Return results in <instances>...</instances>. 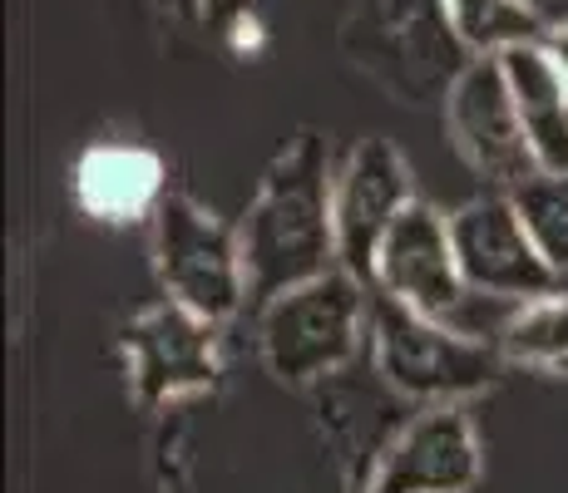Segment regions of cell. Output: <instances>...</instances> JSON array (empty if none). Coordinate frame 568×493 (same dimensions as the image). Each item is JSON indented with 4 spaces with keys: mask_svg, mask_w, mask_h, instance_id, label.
<instances>
[{
    "mask_svg": "<svg viewBox=\"0 0 568 493\" xmlns=\"http://www.w3.org/2000/svg\"><path fill=\"white\" fill-rule=\"evenodd\" d=\"M440 10L455 35L479 54H505L515 45L549 35L524 0H440Z\"/></svg>",
    "mask_w": 568,
    "mask_h": 493,
    "instance_id": "cell-14",
    "label": "cell"
},
{
    "mask_svg": "<svg viewBox=\"0 0 568 493\" xmlns=\"http://www.w3.org/2000/svg\"><path fill=\"white\" fill-rule=\"evenodd\" d=\"M129 376L144 404H169L179 394L213 386L217 376V321L179 301L149 306L124 326Z\"/></svg>",
    "mask_w": 568,
    "mask_h": 493,
    "instance_id": "cell-9",
    "label": "cell"
},
{
    "mask_svg": "<svg viewBox=\"0 0 568 493\" xmlns=\"http://www.w3.org/2000/svg\"><path fill=\"white\" fill-rule=\"evenodd\" d=\"M371 331V287L346 267L302 281L262 306V360L282 386L326 380L356 356Z\"/></svg>",
    "mask_w": 568,
    "mask_h": 493,
    "instance_id": "cell-2",
    "label": "cell"
},
{
    "mask_svg": "<svg viewBox=\"0 0 568 493\" xmlns=\"http://www.w3.org/2000/svg\"><path fill=\"white\" fill-rule=\"evenodd\" d=\"M450 237L465 271V287L475 296L524 306L534 296H549L564 281L544 261V251L534 247L509 193H485L475 203H465L460 213H450Z\"/></svg>",
    "mask_w": 568,
    "mask_h": 493,
    "instance_id": "cell-6",
    "label": "cell"
},
{
    "mask_svg": "<svg viewBox=\"0 0 568 493\" xmlns=\"http://www.w3.org/2000/svg\"><path fill=\"white\" fill-rule=\"evenodd\" d=\"M410 203H415L410 163L400 158V148L390 138H362V144L346 153L342 173H336V188H332L336 257L366 287H371V267H376L381 243H386V233L396 227V217Z\"/></svg>",
    "mask_w": 568,
    "mask_h": 493,
    "instance_id": "cell-8",
    "label": "cell"
},
{
    "mask_svg": "<svg viewBox=\"0 0 568 493\" xmlns=\"http://www.w3.org/2000/svg\"><path fill=\"white\" fill-rule=\"evenodd\" d=\"M479 484V440L460 404H425L381 454L366 493H469Z\"/></svg>",
    "mask_w": 568,
    "mask_h": 493,
    "instance_id": "cell-10",
    "label": "cell"
},
{
    "mask_svg": "<svg viewBox=\"0 0 568 493\" xmlns=\"http://www.w3.org/2000/svg\"><path fill=\"white\" fill-rule=\"evenodd\" d=\"M544 45H549V54L559 60V70H564V80H568V25L549 30V35H544Z\"/></svg>",
    "mask_w": 568,
    "mask_h": 493,
    "instance_id": "cell-16",
    "label": "cell"
},
{
    "mask_svg": "<svg viewBox=\"0 0 568 493\" xmlns=\"http://www.w3.org/2000/svg\"><path fill=\"white\" fill-rule=\"evenodd\" d=\"M371 346H376V370L386 376V386L420 404H455L465 394H479L495 386L505 366L499 346L430 321L381 291H371Z\"/></svg>",
    "mask_w": 568,
    "mask_h": 493,
    "instance_id": "cell-3",
    "label": "cell"
},
{
    "mask_svg": "<svg viewBox=\"0 0 568 493\" xmlns=\"http://www.w3.org/2000/svg\"><path fill=\"white\" fill-rule=\"evenodd\" d=\"M499 70L509 80L539 173H568V80L559 60L549 54L544 40H529V45L499 54Z\"/></svg>",
    "mask_w": 568,
    "mask_h": 493,
    "instance_id": "cell-11",
    "label": "cell"
},
{
    "mask_svg": "<svg viewBox=\"0 0 568 493\" xmlns=\"http://www.w3.org/2000/svg\"><path fill=\"white\" fill-rule=\"evenodd\" d=\"M332 188L336 173L316 134H302L287 153H277V163L262 178L257 203L247 207V223L237 227L247 301L253 306H272L292 287L342 267Z\"/></svg>",
    "mask_w": 568,
    "mask_h": 493,
    "instance_id": "cell-1",
    "label": "cell"
},
{
    "mask_svg": "<svg viewBox=\"0 0 568 493\" xmlns=\"http://www.w3.org/2000/svg\"><path fill=\"white\" fill-rule=\"evenodd\" d=\"M509 197H515L524 227H529L534 247L544 251V261L568 281V173H534Z\"/></svg>",
    "mask_w": 568,
    "mask_h": 493,
    "instance_id": "cell-15",
    "label": "cell"
},
{
    "mask_svg": "<svg viewBox=\"0 0 568 493\" xmlns=\"http://www.w3.org/2000/svg\"><path fill=\"white\" fill-rule=\"evenodd\" d=\"M154 267L169 301L189 306L207 321H227L247 301L237 233L183 193H163V203L154 207Z\"/></svg>",
    "mask_w": 568,
    "mask_h": 493,
    "instance_id": "cell-4",
    "label": "cell"
},
{
    "mask_svg": "<svg viewBox=\"0 0 568 493\" xmlns=\"http://www.w3.org/2000/svg\"><path fill=\"white\" fill-rule=\"evenodd\" d=\"M74 193L90 217L104 223H129L163 203V168L149 148L134 144H104L90 148L74 168Z\"/></svg>",
    "mask_w": 568,
    "mask_h": 493,
    "instance_id": "cell-12",
    "label": "cell"
},
{
    "mask_svg": "<svg viewBox=\"0 0 568 493\" xmlns=\"http://www.w3.org/2000/svg\"><path fill=\"white\" fill-rule=\"evenodd\" d=\"M499 356L515 366H544L564 370L568 366V281H559L549 296L515 306L509 326L499 331Z\"/></svg>",
    "mask_w": 568,
    "mask_h": 493,
    "instance_id": "cell-13",
    "label": "cell"
},
{
    "mask_svg": "<svg viewBox=\"0 0 568 493\" xmlns=\"http://www.w3.org/2000/svg\"><path fill=\"white\" fill-rule=\"evenodd\" d=\"M445 124H450L460 158L489 188L515 193L519 183H529L539 173L509 80L499 70V54H479L455 74L450 94H445Z\"/></svg>",
    "mask_w": 568,
    "mask_h": 493,
    "instance_id": "cell-5",
    "label": "cell"
},
{
    "mask_svg": "<svg viewBox=\"0 0 568 493\" xmlns=\"http://www.w3.org/2000/svg\"><path fill=\"white\" fill-rule=\"evenodd\" d=\"M371 291L390 296V301L410 306V311L430 316V321L455 326V316L469 306V287L460 257H455L450 217H440L430 203L415 197L376 251Z\"/></svg>",
    "mask_w": 568,
    "mask_h": 493,
    "instance_id": "cell-7",
    "label": "cell"
}]
</instances>
